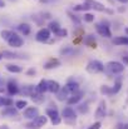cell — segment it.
<instances>
[{"mask_svg":"<svg viewBox=\"0 0 128 129\" xmlns=\"http://www.w3.org/2000/svg\"><path fill=\"white\" fill-rule=\"evenodd\" d=\"M87 72L90 73V74H98V73H102L104 72V65L103 63H100L99 60H90L88 64H87Z\"/></svg>","mask_w":128,"mask_h":129,"instance_id":"1","label":"cell"},{"mask_svg":"<svg viewBox=\"0 0 128 129\" xmlns=\"http://www.w3.org/2000/svg\"><path fill=\"white\" fill-rule=\"evenodd\" d=\"M85 3L90 6V9H94L95 11H100V13H108V14H113V10L107 9L102 3L97 1V0H84Z\"/></svg>","mask_w":128,"mask_h":129,"instance_id":"2","label":"cell"},{"mask_svg":"<svg viewBox=\"0 0 128 129\" xmlns=\"http://www.w3.org/2000/svg\"><path fill=\"white\" fill-rule=\"evenodd\" d=\"M95 30H97V33H98L100 37H103V38H111V37H112V33H111V29H109L107 21H102V23L97 24V25H95Z\"/></svg>","mask_w":128,"mask_h":129,"instance_id":"3","label":"cell"},{"mask_svg":"<svg viewBox=\"0 0 128 129\" xmlns=\"http://www.w3.org/2000/svg\"><path fill=\"white\" fill-rule=\"evenodd\" d=\"M106 69L111 74H121L124 70V65L119 61H109V63H107Z\"/></svg>","mask_w":128,"mask_h":129,"instance_id":"4","label":"cell"},{"mask_svg":"<svg viewBox=\"0 0 128 129\" xmlns=\"http://www.w3.org/2000/svg\"><path fill=\"white\" fill-rule=\"evenodd\" d=\"M46 117L50 118L53 125H58V124H60V122H62V118H60L59 112H58V109L55 108V105H54L53 108H48V109H46Z\"/></svg>","mask_w":128,"mask_h":129,"instance_id":"5","label":"cell"},{"mask_svg":"<svg viewBox=\"0 0 128 129\" xmlns=\"http://www.w3.org/2000/svg\"><path fill=\"white\" fill-rule=\"evenodd\" d=\"M62 114H63L64 120H65L67 123H75L77 114H75V112H74V109H73V108H70V107L64 108V109H63V112H62Z\"/></svg>","mask_w":128,"mask_h":129,"instance_id":"6","label":"cell"},{"mask_svg":"<svg viewBox=\"0 0 128 129\" xmlns=\"http://www.w3.org/2000/svg\"><path fill=\"white\" fill-rule=\"evenodd\" d=\"M50 33H52V31H50L48 28H42V29L37 33L35 39H37L38 42H40V43H45V42L49 40V38H50Z\"/></svg>","mask_w":128,"mask_h":129,"instance_id":"7","label":"cell"},{"mask_svg":"<svg viewBox=\"0 0 128 129\" xmlns=\"http://www.w3.org/2000/svg\"><path fill=\"white\" fill-rule=\"evenodd\" d=\"M83 95H84V93L82 90H77L75 93H73L72 95H69V98L67 99V104L68 105H74V104L79 103L82 100Z\"/></svg>","mask_w":128,"mask_h":129,"instance_id":"8","label":"cell"},{"mask_svg":"<svg viewBox=\"0 0 128 129\" xmlns=\"http://www.w3.org/2000/svg\"><path fill=\"white\" fill-rule=\"evenodd\" d=\"M106 115H107V104H106L104 100H100L98 107H97V110H95V118L103 119Z\"/></svg>","mask_w":128,"mask_h":129,"instance_id":"9","label":"cell"},{"mask_svg":"<svg viewBox=\"0 0 128 129\" xmlns=\"http://www.w3.org/2000/svg\"><path fill=\"white\" fill-rule=\"evenodd\" d=\"M8 44L10 45V46H13V48H20V46H23V44H24V40H23V38L21 37H19L18 34H13L9 39H8Z\"/></svg>","mask_w":128,"mask_h":129,"instance_id":"10","label":"cell"},{"mask_svg":"<svg viewBox=\"0 0 128 129\" xmlns=\"http://www.w3.org/2000/svg\"><path fill=\"white\" fill-rule=\"evenodd\" d=\"M39 115V110L37 107H28L25 110H24V118L27 119H35Z\"/></svg>","mask_w":128,"mask_h":129,"instance_id":"11","label":"cell"},{"mask_svg":"<svg viewBox=\"0 0 128 129\" xmlns=\"http://www.w3.org/2000/svg\"><path fill=\"white\" fill-rule=\"evenodd\" d=\"M30 98H32V100H33L34 103H37V104H40V103H43V102H44V99H45L44 93L39 91L37 86L34 88V91H33V94L30 95Z\"/></svg>","mask_w":128,"mask_h":129,"instance_id":"12","label":"cell"},{"mask_svg":"<svg viewBox=\"0 0 128 129\" xmlns=\"http://www.w3.org/2000/svg\"><path fill=\"white\" fill-rule=\"evenodd\" d=\"M60 60L59 59H57V58H50L45 64H44V69H46V70H50V69H54V68H58V67H60Z\"/></svg>","mask_w":128,"mask_h":129,"instance_id":"13","label":"cell"},{"mask_svg":"<svg viewBox=\"0 0 128 129\" xmlns=\"http://www.w3.org/2000/svg\"><path fill=\"white\" fill-rule=\"evenodd\" d=\"M46 122H48V117H44V115H38L35 119H33V124H34V127L35 128H42L44 127L45 124H46Z\"/></svg>","mask_w":128,"mask_h":129,"instance_id":"14","label":"cell"},{"mask_svg":"<svg viewBox=\"0 0 128 129\" xmlns=\"http://www.w3.org/2000/svg\"><path fill=\"white\" fill-rule=\"evenodd\" d=\"M1 115L3 117H16L18 115V109L14 108V107H6L3 112H1Z\"/></svg>","mask_w":128,"mask_h":129,"instance_id":"15","label":"cell"},{"mask_svg":"<svg viewBox=\"0 0 128 129\" xmlns=\"http://www.w3.org/2000/svg\"><path fill=\"white\" fill-rule=\"evenodd\" d=\"M69 94H70V93L67 90L65 86H64V88H60L59 91L57 93V99L60 100V102H64V100H67V99L69 98Z\"/></svg>","mask_w":128,"mask_h":129,"instance_id":"16","label":"cell"},{"mask_svg":"<svg viewBox=\"0 0 128 129\" xmlns=\"http://www.w3.org/2000/svg\"><path fill=\"white\" fill-rule=\"evenodd\" d=\"M65 88H67V90H68L70 94H73V93H75L77 90H79V84H78L77 82H74L73 79H69V82L65 84Z\"/></svg>","mask_w":128,"mask_h":129,"instance_id":"17","label":"cell"},{"mask_svg":"<svg viewBox=\"0 0 128 129\" xmlns=\"http://www.w3.org/2000/svg\"><path fill=\"white\" fill-rule=\"evenodd\" d=\"M6 90H8V93H9L10 95H15V94L19 93V86L16 85L15 82H9V83L6 84Z\"/></svg>","mask_w":128,"mask_h":129,"instance_id":"18","label":"cell"},{"mask_svg":"<svg viewBox=\"0 0 128 129\" xmlns=\"http://www.w3.org/2000/svg\"><path fill=\"white\" fill-rule=\"evenodd\" d=\"M59 89H60V85H59L58 82H55V80H49L48 82V91H50L53 94H57L59 91Z\"/></svg>","mask_w":128,"mask_h":129,"instance_id":"19","label":"cell"},{"mask_svg":"<svg viewBox=\"0 0 128 129\" xmlns=\"http://www.w3.org/2000/svg\"><path fill=\"white\" fill-rule=\"evenodd\" d=\"M83 43L87 46H89V48H95L97 46V42H95L94 35H87L84 39H83Z\"/></svg>","mask_w":128,"mask_h":129,"instance_id":"20","label":"cell"},{"mask_svg":"<svg viewBox=\"0 0 128 129\" xmlns=\"http://www.w3.org/2000/svg\"><path fill=\"white\" fill-rule=\"evenodd\" d=\"M18 29H19V31H20L23 35H29V34H30V31H32L30 25H29V24H27V23L20 24V25L18 26Z\"/></svg>","mask_w":128,"mask_h":129,"instance_id":"21","label":"cell"},{"mask_svg":"<svg viewBox=\"0 0 128 129\" xmlns=\"http://www.w3.org/2000/svg\"><path fill=\"white\" fill-rule=\"evenodd\" d=\"M60 55H64V56H70V55H73L74 53H75V50H74V48L73 46H64V48H62L60 49Z\"/></svg>","mask_w":128,"mask_h":129,"instance_id":"22","label":"cell"},{"mask_svg":"<svg viewBox=\"0 0 128 129\" xmlns=\"http://www.w3.org/2000/svg\"><path fill=\"white\" fill-rule=\"evenodd\" d=\"M6 70L10 72V73H21L23 72V68L20 65H16V64H8L6 65Z\"/></svg>","mask_w":128,"mask_h":129,"instance_id":"23","label":"cell"},{"mask_svg":"<svg viewBox=\"0 0 128 129\" xmlns=\"http://www.w3.org/2000/svg\"><path fill=\"white\" fill-rule=\"evenodd\" d=\"M3 58H4V59H18V58H23V56H20L19 54H16V53H14V51L5 50V51L3 53Z\"/></svg>","mask_w":128,"mask_h":129,"instance_id":"24","label":"cell"},{"mask_svg":"<svg viewBox=\"0 0 128 129\" xmlns=\"http://www.w3.org/2000/svg\"><path fill=\"white\" fill-rule=\"evenodd\" d=\"M113 44L116 45H128V37H117L113 39Z\"/></svg>","mask_w":128,"mask_h":129,"instance_id":"25","label":"cell"},{"mask_svg":"<svg viewBox=\"0 0 128 129\" xmlns=\"http://www.w3.org/2000/svg\"><path fill=\"white\" fill-rule=\"evenodd\" d=\"M90 9V6L87 4L84 1V4H78V5H74L73 6V10L74 11H87V10H89Z\"/></svg>","mask_w":128,"mask_h":129,"instance_id":"26","label":"cell"},{"mask_svg":"<svg viewBox=\"0 0 128 129\" xmlns=\"http://www.w3.org/2000/svg\"><path fill=\"white\" fill-rule=\"evenodd\" d=\"M48 29H49L52 33L57 34V31L60 29V25H59V23H58V21H50V23H49V25H48Z\"/></svg>","mask_w":128,"mask_h":129,"instance_id":"27","label":"cell"},{"mask_svg":"<svg viewBox=\"0 0 128 129\" xmlns=\"http://www.w3.org/2000/svg\"><path fill=\"white\" fill-rule=\"evenodd\" d=\"M37 88H38V90H39V91H42V93L48 91V82L43 79V80H40V82H39V84L37 85Z\"/></svg>","mask_w":128,"mask_h":129,"instance_id":"28","label":"cell"},{"mask_svg":"<svg viewBox=\"0 0 128 129\" xmlns=\"http://www.w3.org/2000/svg\"><path fill=\"white\" fill-rule=\"evenodd\" d=\"M121 88H122V82H121V79H117L114 82V85L112 86V93L113 94H117L121 90Z\"/></svg>","mask_w":128,"mask_h":129,"instance_id":"29","label":"cell"},{"mask_svg":"<svg viewBox=\"0 0 128 129\" xmlns=\"http://www.w3.org/2000/svg\"><path fill=\"white\" fill-rule=\"evenodd\" d=\"M34 88H35V86H33V85H27V86H24V88H23L21 93H23L24 95L30 96V95L33 94V91H34Z\"/></svg>","mask_w":128,"mask_h":129,"instance_id":"30","label":"cell"},{"mask_svg":"<svg viewBox=\"0 0 128 129\" xmlns=\"http://www.w3.org/2000/svg\"><path fill=\"white\" fill-rule=\"evenodd\" d=\"M100 93L103 94V95H113V93H112V88L108 85H102L100 86Z\"/></svg>","mask_w":128,"mask_h":129,"instance_id":"31","label":"cell"},{"mask_svg":"<svg viewBox=\"0 0 128 129\" xmlns=\"http://www.w3.org/2000/svg\"><path fill=\"white\" fill-rule=\"evenodd\" d=\"M13 34H14V33H13L11 30H3V31L0 33L1 38H3L4 40H6V42H8V39H9V38H10V37H11Z\"/></svg>","mask_w":128,"mask_h":129,"instance_id":"32","label":"cell"},{"mask_svg":"<svg viewBox=\"0 0 128 129\" xmlns=\"http://www.w3.org/2000/svg\"><path fill=\"white\" fill-rule=\"evenodd\" d=\"M57 37H59V38H67L68 37V30L67 29H64V28H60L58 31H57V34H55Z\"/></svg>","mask_w":128,"mask_h":129,"instance_id":"33","label":"cell"},{"mask_svg":"<svg viewBox=\"0 0 128 129\" xmlns=\"http://www.w3.org/2000/svg\"><path fill=\"white\" fill-rule=\"evenodd\" d=\"M27 105H28L27 100H18V102H15V108L16 109H24Z\"/></svg>","mask_w":128,"mask_h":129,"instance_id":"34","label":"cell"},{"mask_svg":"<svg viewBox=\"0 0 128 129\" xmlns=\"http://www.w3.org/2000/svg\"><path fill=\"white\" fill-rule=\"evenodd\" d=\"M40 15H42V14H40ZM33 20H34L39 26H42L43 24H44V20H45V19H44L43 16H39V15H33Z\"/></svg>","mask_w":128,"mask_h":129,"instance_id":"35","label":"cell"},{"mask_svg":"<svg viewBox=\"0 0 128 129\" xmlns=\"http://www.w3.org/2000/svg\"><path fill=\"white\" fill-rule=\"evenodd\" d=\"M78 110L82 113V114H85V113H88V110H89V108H88V103H84V104H81L79 107H78Z\"/></svg>","mask_w":128,"mask_h":129,"instance_id":"36","label":"cell"},{"mask_svg":"<svg viewBox=\"0 0 128 129\" xmlns=\"http://www.w3.org/2000/svg\"><path fill=\"white\" fill-rule=\"evenodd\" d=\"M68 15H69V18H70V19H72L75 24H78V25L81 24V19H79L77 15H74V14H73V13H70V11H68Z\"/></svg>","mask_w":128,"mask_h":129,"instance_id":"37","label":"cell"},{"mask_svg":"<svg viewBox=\"0 0 128 129\" xmlns=\"http://www.w3.org/2000/svg\"><path fill=\"white\" fill-rule=\"evenodd\" d=\"M84 21H87V23L94 21V15H93V14H89V13H85L84 14Z\"/></svg>","mask_w":128,"mask_h":129,"instance_id":"38","label":"cell"},{"mask_svg":"<svg viewBox=\"0 0 128 129\" xmlns=\"http://www.w3.org/2000/svg\"><path fill=\"white\" fill-rule=\"evenodd\" d=\"M100 127H102V123L100 122H95L94 124H92L88 129H100Z\"/></svg>","mask_w":128,"mask_h":129,"instance_id":"39","label":"cell"},{"mask_svg":"<svg viewBox=\"0 0 128 129\" xmlns=\"http://www.w3.org/2000/svg\"><path fill=\"white\" fill-rule=\"evenodd\" d=\"M117 129H128V123H126V124H119L117 127Z\"/></svg>","mask_w":128,"mask_h":129,"instance_id":"40","label":"cell"},{"mask_svg":"<svg viewBox=\"0 0 128 129\" xmlns=\"http://www.w3.org/2000/svg\"><path fill=\"white\" fill-rule=\"evenodd\" d=\"M122 59H123V61H124V64H128V54H123V56H122Z\"/></svg>","mask_w":128,"mask_h":129,"instance_id":"41","label":"cell"},{"mask_svg":"<svg viewBox=\"0 0 128 129\" xmlns=\"http://www.w3.org/2000/svg\"><path fill=\"white\" fill-rule=\"evenodd\" d=\"M27 74H28V75H34V74H35V69H29V70L27 72Z\"/></svg>","mask_w":128,"mask_h":129,"instance_id":"42","label":"cell"},{"mask_svg":"<svg viewBox=\"0 0 128 129\" xmlns=\"http://www.w3.org/2000/svg\"><path fill=\"white\" fill-rule=\"evenodd\" d=\"M4 103H5V98L0 95V107H3V105H4Z\"/></svg>","mask_w":128,"mask_h":129,"instance_id":"43","label":"cell"},{"mask_svg":"<svg viewBox=\"0 0 128 129\" xmlns=\"http://www.w3.org/2000/svg\"><path fill=\"white\" fill-rule=\"evenodd\" d=\"M0 129H9V127L6 124H3V125H0Z\"/></svg>","mask_w":128,"mask_h":129,"instance_id":"44","label":"cell"},{"mask_svg":"<svg viewBox=\"0 0 128 129\" xmlns=\"http://www.w3.org/2000/svg\"><path fill=\"white\" fill-rule=\"evenodd\" d=\"M4 6H5V3L3 0H0V8H4Z\"/></svg>","mask_w":128,"mask_h":129,"instance_id":"45","label":"cell"},{"mask_svg":"<svg viewBox=\"0 0 128 129\" xmlns=\"http://www.w3.org/2000/svg\"><path fill=\"white\" fill-rule=\"evenodd\" d=\"M119 3H123V4H127L128 3V0H118Z\"/></svg>","mask_w":128,"mask_h":129,"instance_id":"46","label":"cell"},{"mask_svg":"<svg viewBox=\"0 0 128 129\" xmlns=\"http://www.w3.org/2000/svg\"><path fill=\"white\" fill-rule=\"evenodd\" d=\"M1 59H3V54H0V60H1Z\"/></svg>","mask_w":128,"mask_h":129,"instance_id":"47","label":"cell"},{"mask_svg":"<svg viewBox=\"0 0 128 129\" xmlns=\"http://www.w3.org/2000/svg\"><path fill=\"white\" fill-rule=\"evenodd\" d=\"M126 33H127V34H128V28H126Z\"/></svg>","mask_w":128,"mask_h":129,"instance_id":"48","label":"cell"}]
</instances>
